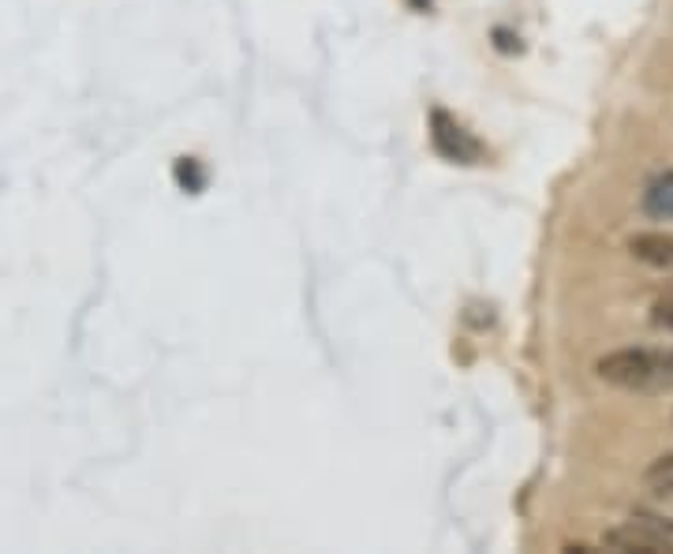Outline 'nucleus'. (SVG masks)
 <instances>
[{
  "label": "nucleus",
  "mask_w": 673,
  "mask_h": 554,
  "mask_svg": "<svg viewBox=\"0 0 673 554\" xmlns=\"http://www.w3.org/2000/svg\"><path fill=\"white\" fill-rule=\"evenodd\" d=\"M176 180H180L183 188H191V191L202 188V173H199L195 158H180V162H176Z\"/></svg>",
  "instance_id": "obj_8"
},
{
  "label": "nucleus",
  "mask_w": 673,
  "mask_h": 554,
  "mask_svg": "<svg viewBox=\"0 0 673 554\" xmlns=\"http://www.w3.org/2000/svg\"><path fill=\"white\" fill-rule=\"evenodd\" d=\"M628 255L655 270H673V232H636L628 240Z\"/></svg>",
  "instance_id": "obj_4"
},
{
  "label": "nucleus",
  "mask_w": 673,
  "mask_h": 554,
  "mask_svg": "<svg viewBox=\"0 0 673 554\" xmlns=\"http://www.w3.org/2000/svg\"><path fill=\"white\" fill-rule=\"evenodd\" d=\"M651 323L659 326V330L673 333V289L666 292V297L655 300V307H651Z\"/></svg>",
  "instance_id": "obj_7"
},
{
  "label": "nucleus",
  "mask_w": 673,
  "mask_h": 554,
  "mask_svg": "<svg viewBox=\"0 0 673 554\" xmlns=\"http://www.w3.org/2000/svg\"><path fill=\"white\" fill-rule=\"evenodd\" d=\"M639 210L651 222H673V169L655 173L639 191Z\"/></svg>",
  "instance_id": "obj_5"
},
{
  "label": "nucleus",
  "mask_w": 673,
  "mask_h": 554,
  "mask_svg": "<svg viewBox=\"0 0 673 554\" xmlns=\"http://www.w3.org/2000/svg\"><path fill=\"white\" fill-rule=\"evenodd\" d=\"M644 483H647V491L662 494V499H673V453H662V457H655L651 465H647Z\"/></svg>",
  "instance_id": "obj_6"
},
{
  "label": "nucleus",
  "mask_w": 673,
  "mask_h": 554,
  "mask_svg": "<svg viewBox=\"0 0 673 554\" xmlns=\"http://www.w3.org/2000/svg\"><path fill=\"white\" fill-rule=\"evenodd\" d=\"M602 547L618 551V554H673V536L662 532L651 520L633 517V520H625V525L610 528V532L602 536Z\"/></svg>",
  "instance_id": "obj_3"
},
{
  "label": "nucleus",
  "mask_w": 673,
  "mask_h": 554,
  "mask_svg": "<svg viewBox=\"0 0 673 554\" xmlns=\"http://www.w3.org/2000/svg\"><path fill=\"white\" fill-rule=\"evenodd\" d=\"M595 375L628 393H666L673 390V349H613L599 356Z\"/></svg>",
  "instance_id": "obj_1"
},
{
  "label": "nucleus",
  "mask_w": 673,
  "mask_h": 554,
  "mask_svg": "<svg viewBox=\"0 0 673 554\" xmlns=\"http://www.w3.org/2000/svg\"><path fill=\"white\" fill-rule=\"evenodd\" d=\"M431 142L434 150L445 158V162L453 165H479L483 162V142H479L465 124L457 121V116L442 113V109H434L431 113Z\"/></svg>",
  "instance_id": "obj_2"
}]
</instances>
